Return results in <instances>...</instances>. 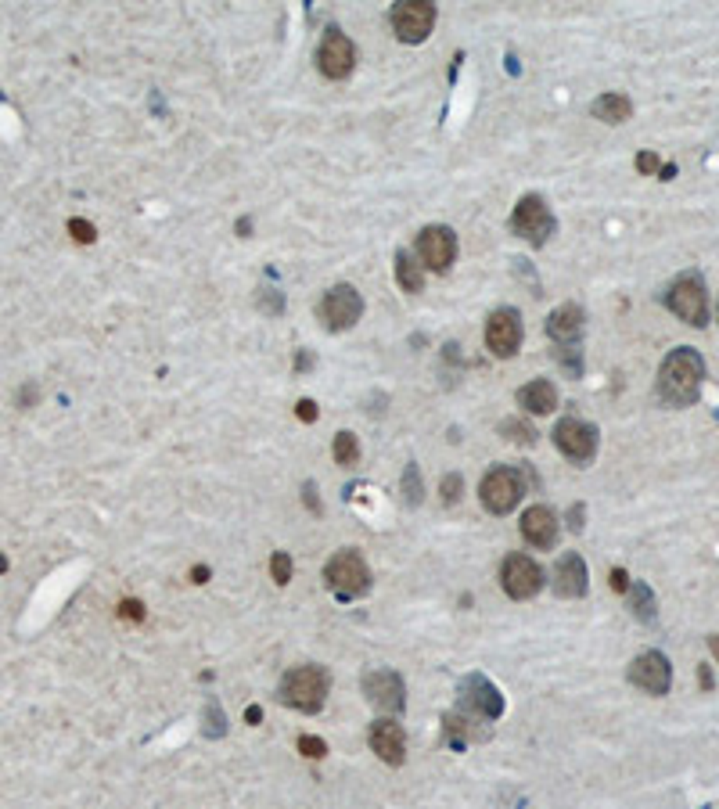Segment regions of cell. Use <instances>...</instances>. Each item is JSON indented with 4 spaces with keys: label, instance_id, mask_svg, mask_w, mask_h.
<instances>
[{
    "label": "cell",
    "instance_id": "cell-30",
    "mask_svg": "<svg viewBox=\"0 0 719 809\" xmlns=\"http://www.w3.org/2000/svg\"><path fill=\"white\" fill-rule=\"evenodd\" d=\"M270 576H274L277 586H285V583L292 579V558H288L285 551H277L274 558H270Z\"/></svg>",
    "mask_w": 719,
    "mask_h": 809
},
{
    "label": "cell",
    "instance_id": "cell-34",
    "mask_svg": "<svg viewBox=\"0 0 719 809\" xmlns=\"http://www.w3.org/2000/svg\"><path fill=\"white\" fill-rule=\"evenodd\" d=\"M637 169H641L644 176H651V173L662 169V158H658L655 151H641V155H637Z\"/></svg>",
    "mask_w": 719,
    "mask_h": 809
},
{
    "label": "cell",
    "instance_id": "cell-17",
    "mask_svg": "<svg viewBox=\"0 0 719 809\" xmlns=\"http://www.w3.org/2000/svg\"><path fill=\"white\" fill-rule=\"evenodd\" d=\"M558 532H561V521L547 504H536L521 514V539L536 551H551L558 544Z\"/></svg>",
    "mask_w": 719,
    "mask_h": 809
},
{
    "label": "cell",
    "instance_id": "cell-2",
    "mask_svg": "<svg viewBox=\"0 0 719 809\" xmlns=\"http://www.w3.org/2000/svg\"><path fill=\"white\" fill-rule=\"evenodd\" d=\"M331 691V673L324 666H295L285 673L277 698L295 712H320Z\"/></svg>",
    "mask_w": 719,
    "mask_h": 809
},
{
    "label": "cell",
    "instance_id": "cell-6",
    "mask_svg": "<svg viewBox=\"0 0 719 809\" xmlns=\"http://www.w3.org/2000/svg\"><path fill=\"white\" fill-rule=\"evenodd\" d=\"M597 428L583 417H561L554 424V446L572 464H590L597 457Z\"/></svg>",
    "mask_w": 719,
    "mask_h": 809
},
{
    "label": "cell",
    "instance_id": "cell-25",
    "mask_svg": "<svg viewBox=\"0 0 719 809\" xmlns=\"http://www.w3.org/2000/svg\"><path fill=\"white\" fill-rule=\"evenodd\" d=\"M626 601H629V611H633L641 622L651 626L658 619V604H655V594H651L648 583H633V586H629V594H626Z\"/></svg>",
    "mask_w": 719,
    "mask_h": 809
},
{
    "label": "cell",
    "instance_id": "cell-27",
    "mask_svg": "<svg viewBox=\"0 0 719 809\" xmlns=\"http://www.w3.org/2000/svg\"><path fill=\"white\" fill-rule=\"evenodd\" d=\"M421 497H424V486H421V472H417V464L410 461V464L403 468V500H407L410 507H417V504H421Z\"/></svg>",
    "mask_w": 719,
    "mask_h": 809
},
{
    "label": "cell",
    "instance_id": "cell-44",
    "mask_svg": "<svg viewBox=\"0 0 719 809\" xmlns=\"http://www.w3.org/2000/svg\"><path fill=\"white\" fill-rule=\"evenodd\" d=\"M708 651H712V658L719 662V634H712V637H708Z\"/></svg>",
    "mask_w": 719,
    "mask_h": 809
},
{
    "label": "cell",
    "instance_id": "cell-21",
    "mask_svg": "<svg viewBox=\"0 0 719 809\" xmlns=\"http://www.w3.org/2000/svg\"><path fill=\"white\" fill-rule=\"evenodd\" d=\"M518 407H521L525 414H536V417L554 414V407H558V389H554V382L536 378V382L521 385V389H518Z\"/></svg>",
    "mask_w": 719,
    "mask_h": 809
},
{
    "label": "cell",
    "instance_id": "cell-7",
    "mask_svg": "<svg viewBox=\"0 0 719 809\" xmlns=\"http://www.w3.org/2000/svg\"><path fill=\"white\" fill-rule=\"evenodd\" d=\"M511 230L532 245H544L551 234H554V213L547 209V202L539 195H525L518 205H514V216H511Z\"/></svg>",
    "mask_w": 719,
    "mask_h": 809
},
{
    "label": "cell",
    "instance_id": "cell-4",
    "mask_svg": "<svg viewBox=\"0 0 719 809\" xmlns=\"http://www.w3.org/2000/svg\"><path fill=\"white\" fill-rule=\"evenodd\" d=\"M324 579H327V590L338 601H356L371 590V569L356 551H338L324 565Z\"/></svg>",
    "mask_w": 719,
    "mask_h": 809
},
{
    "label": "cell",
    "instance_id": "cell-18",
    "mask_svg": "<svg viewBox=\"0 0 719 809\" xmlns=\"http://www.w3.org/2000/svg\"><path fill=\"white\" fill-rule=\"evenodd\" d=\"M590 590V576H586V565L576 551L561 554L554 561V594L558 597H586Z\"/></svg>",
    "mask_w": 719,
    "mask_h": 809
},
{
    "label": "cell",
    "instance_id": "cell-35",
    "mask_svg": "<svg viewBox=\"0 0 719 809\" xmlns=\"http://www.w3.org/2000/svg\"><path fill=\"white\" fill-rule=\"evenodd\" d=\"M608 579H611V590H615V594H629V586H633V579H629L626 569H611Z\"/></svg>",
    "mask_w": 719,
    "mask_h": 809
},
{
    "label": "cell",
    "instance_id": "cell-36",
    "mask_svg": "<svg viewBox=\"0 0 719 809\" xmlns=\"http://www.w3.org/2000/svg\"><path fill=\"white\" fill-rule=\"evenodd\" d=\"M36 403H40V389H36L33 382H26V385H22V392H19V407H22V410H29V407H36Z\"/></svg>",
    "mask_w": 719,
    "mask_h": 809
},
{
    "label": "cell",
    "instance_id": "cell-20",
    "mask_svg": "<svg viewBox=\"0 0 719 809\" xmlns=\"http://www.w3.org/2000/svg\"><path fill=\"white\" fill-rule=\"evenodd\" d=\"M583 327H586V313H583V306H576V302H565V306H558V310L547 317V335H551L558 345L579 342Z\"/></svg>",
    "mask_w": 719,
    "mask_h": 809
},
{
    "label": "cell",
    "instance_id": "cell-14",
    "mask_svg": "<svg viewBox=\"0 0 719 809\" xmlns=\"http://www.w3.org/2000/svg\"><path fill=\"white\" fill-rule=\"evenodd\" d=\"M317 65H320V72L327 76V79H345L349 72H352V65H356V47H352V40L342 33V29H327L324 33V40H320V47H317Z\"/></svg>",
    "mask_w": 719,
    "mask_h": 809
},
{
    "label": "cell",
    "instance_id": "cell-37",
    "mask_svg": "<svg viewBox=\"0 0 719 809\" xmlns=\"http://www.w3.org/2000/svg\"><path fill=\"white\" fill-rule=\"evenodd\" d=\"M302 504L313 511V514H320V497H317V482H306L302 486Z\"/></svg>",
    "mask_w": 719,
    "mask_h": 809
},
{
    "label": "cell",
    "instance_id": "cell-38",
    "mask_svg": "<svg viewBox=\"0 0 719 809\" xmlns=\"http://www.w3.org/2000/svg\"><path fill=\"white\" fill-rule=\"evenodd\" d=\"M295 414H299V421H317V403L313 400H299Z\"/></svg>",
    "mask_w": 719,
    "mask_h": 809
},
{
    "label": "cell",
    "instance_id": "cell-24",
    "mask_svg": "<svg viewBox=\"0 0 719 809\" xmlns=\"http://www.w3.org/2000/svg\"><path fill=\"white\" fill-rule=\"evenodd\" d=\"M396 281H399V288H403V292H410V295H417V292L424 288V270H421V259H414L407 248H403V252H396Z\"/></svg>",
    "mask_w": 719,
    "mask_h": 809
},
{
    "label": "cell",
    "instance_id": "cell-42",
    "mask_svg": "<svg viewBox=\"0 0 719 809\" xmlns=\"http://www.w3.org/2000/svg\"><path fill=\"white\" fill-rule=\"evenodd\" d=\"M191 583H198V586L209 583V565H195V569H191Z\"/></svg>",
    "mask_w": 719,
    "mask_h": 809
},
{
    "label": "cell",
    "instance_id": "cell-32",
    "mask_svg": "<svg viewBox=\"0 0 719 809\" xmlns=\"http://www.w3.org/2000/svg\"><path fill=\"white\" fill-rule=\"evenodd\" d=\"M299 752H302L306 759H324V755H327V745H324L320 738H313V734H302V738H299Z\"/></svg>",
    "mask_w": 719,
    "mask_h": 809
},
{
    "label": "cell",
    "instance_id": "cell-13",
    "mask_svg": "<svg viewBox=\"0 0 719 809\" xmlns=\"http://www.w3.org/2000/svg\"><path fill=\"white\" fill-rule=\"evenodd\" d=\"M392 29L403 44H421L428 40L432 26H435V4H424V0H403V4L392 8Z\"/></svg>",
    "mask_w": 719,
    "mask_h": 809
},
{
    "label": "cell",
    "instance_id": "cell-1",
    "mask_svg": "<svg viewBox=\"0 0 719 809\" xmlns=\"http://www.w3.org/2000/svg\"><path fill=\"white\" fill-rule=\"evenodd\" d=\"M701 385H705V356L690 345H676L658 367V382H655V392L666 407H694L698 396H701Z\"/></svg>",
    "mask_w": 719,
    "mask_h": 809
},
{
    "label": "cell",
    "instance_id": "cell-10",
    "mask_svg": "<svg viewBox=\"0 0 719 809\" xmlns=\"http://www.w3.org/2000/svg\"><path fill=\"white\" fill-rule=\"evenodd\" d=\"M360 317H364V299L352 285H335L327 288L324 302H320V320L327 331H349Z\"/></svg>",
    "mask_w": 719,
    "mask_h": 809
},
{
    "label": "cell",
    "instance_id": "cell-31",
    "mask_svg": "<svg viewBox=\"0 0 719 809\" xmlns=\"http://www.w3.org/2000/svg\"><path fill=\"white\" fill-rule=\"evenodd\" d=\"M227 727H223V708L209 698V705H205V734L209 738H216V734H223Z\"/></svg>",
    "mask_w": 719,
    "mask_h": 809
},
{
    "label": "cell",
    "instance_id": "cell-9",
    "mask_svg": "<svg viewBox=\"0 0 719 809\" xmlns=\"http://www.w3.org/2000/svg\"><path fill=\"white\" fill-rule=\"evenodd\" d=\"M500 586L514 601H529L544 586V569H539L529 554H507L500 565Z\"/></svg>",
    "mask_w": 719,
    "mask_h": 809
},
{
    "label": "cell",
    "instance_id": "cell-28",
    "mask_svg": "<svg viewBox=\"0 0 719 809\" xmlns=\"http://www.w3.org/2000/svg\"><path fill=\"white\" fill-rule=\"evenodd\" d=\"M500 432H504V439H511V442H518V446H532V442H536V432H532L525 421H504Z\"/></svg>",
    "mask_w": 719,
    "mask_h": 809
},
{
    "label": "cell",
    "instance_id": "cell-19",
    "mask_svg": "<svg viewBox=\"0 0 719 809\" xmlns=\"http://www.w3.org/2000/svg\"><path fill=\"white\" fill-rule=\"evenodd\" d=\"M371 748L382 763L389 766H399L407 759V734L399 723H392V719H378V723H371Z\"/></svg>",
    "mask_w": 719,
    "mask_h": 809
},
{
    "label": "cell",
    "instance_id": "cell-33",
    "mask_svg": "<svg viewBox=\"0 0 719 809\" xmlns=\"http://www.w3.org/2000/svg\"><path fill=\"white\" fill-rule=\"evenodd\" d=\"M461 486H464V479H461L457 472L446 475L442 486H439V489H442V504H457V500H461Z\"/></svg>",
    "mask_w": 719,
    "mask_h": 809
},
{
    "label": "cell",
    "instance_id": "cell-45",
    "mask_svg": "<svg viewBox=\"0 0 719 809\" xmlns=\"http://www.w3.org/2000/svg\"><path fill=\"white\" fill-rule=\"evenodd\" d=\"M658 176H662V180H673V176H676V166H673V162H669V166H662V169H658Z\"/></svg>",
    "mask_w": 719,
    "mask_h": 809
},
{
    "label": "cell",
    "instance_id": "cell-8",
    "mask_svg": "<svg viewBox=\"0 0 719 809\" xmlns=\"http://www.w3.org/2000/svg\"><path fill=\"white\" fill-rule=\"evenodd\" d=\"M626 676H629V683L641 687L651 698H662L673 687V666H669V658L662 651H641L633 662H629Z\"/></svg>",
    "mask_w": 719,
    "mask_h": 809
},
{
    "label": "cell",
    "instance_id": "cell-22",
    "mask_svg": "<svg viewBox=\"0 0 719 809\" xmlns=\"http://www.w3.org/2000/svg\"><path fill=\"white\" fill-rule=\"evenodd\" d=\"M479 723H482V719H471V716H464V712H457V716H442L446 745L461 752L468 741H486V738H489V727H479Z\"/></svg>",
    "mask_w": 719,
    "mask_h": 809
},
{
    "label": "cell",
    "instance_id": "cell-15",
    "mask_svg": "<svg viewBox=\"0 0 719 809\" xmlns=\"http://www.w3.org/2000/svg\"><path fill=\"white\" fill-rule=\"evenodd\" d=\"M521 317L518 310H493L489 320H486V349L500 360L514 356L521 349Z\"/></svg>",
    "mask_w": 719,
    "mask_h": 809
},
{
    "label": "cell",
    "instance_id": "cell-12",
    "mask_svg": "<svg viewBox=\"0 0 719 809\" xmlns=\"http://www.w3.org/2000/svg\"><path fill=\"white\" fill-rule=\"evenodd\" d=\"M461 712L464 716H471V719H496L500 712H504V698H500V691L482 676V673H471V676H464V683H461Z\"/></svg>",
    "mask_w": 719,
    "mask_h": 809
},
{
    "label": "cell",
    "instance_id": "cell-43",
    "mask_svg": "<svg viewBox=\"0 0 719 809\" xmlns=\"http://www.w3.org/2000/svg\"><path fill=\"white\" fill-rule=\"evenodd\" d=\"M259 719H262V708H259V705H248V708H245V723H252V727H255Z\"/></svg>",
    "mask_w": 719,
    "mask_h": 809
},
{
    "label": "cell",
    "instance_id": "cell-46",
    "mask_svg": "<svg viewBox=\"0 0 719 809\" xmlns=\"http://www.w3.org/2000/svg\"><path fill=\"white\" fill-rule=\"evenodd\" d=\"M8 569H11V558H8L4 551H0V576H8Z\"/></svg>",
    "mask_w": 719,
    "mask_h": 809
},
{
    "label": "cell",
    "instance_id": "cell-41",
    "mask_svg": "<svg viewBox=\"0 0 719 809\" xmlns=\"http://www.w3.org/2000/svg\"><path fill=\"white\" fill-rule=\"evenodd\" d=\"M698 683H701V691H712L715 687V676H712L708 666H698Z\"/></svg>",
    "mask_w": 719,
    "mask_h": 809
},
{
    "label": "cell",
    "instance_id": "cell-47",
    "mask_svg": "<svg viewBox=\"0 0 719 809\" xmlns=\"http://www.w3.org/2000/svg\"><path fill=\"white\" fill-rule=\"evenodd\" d=\"M248 230H252V223L241 216V220H238V234H241V238H248Z\"/></svg>",
    "mask_w": 719,
    "mask_h": 809
},
{
    "label": "cell",
    "instance_id": "cell-23",
    "mask_svg": "<svg viewBox=\"0 0 719 809\" xmlns=\"http://www.w3.org/2000/svg\"><path fill=\"white\" fill-rule=\"evenodd\" d=\"M590 112H593V119H601L608 126H618V123H626L629 116H633V101H629L626 94H601L590 105Z\"/></svg>",
    "mask_w": 719,
    "mask_h": 809
},
{
    "label": "cell",
    "instance_id": "cell-40",
    "mask_svg": "<svg viewBox=\"0 0 719 809\" xmlns=\"http://www.w3.org/2000/svg\"><path fill=\"white\" fill-rule=\"evenodd\" d=\"M583 514H586L583 504H576V507L568 511V529H572V532H583Z\"/></svg>",
    "mask_w": 719,
    "mask_h": 809
},
{
    "label": "cell",
    "instance_id": "cell-29",
    "mask_svg": "<svg viewBox=\"0 0 719 809\" xmlns=\"http://www.w3.org/2000/svg\"><path fill=\"white\" fill-rule=\"evenodd\" d=\"M68 234H72V241H79V245H94V241H98L94 223H90V220H79V216L68 220Z\"/></svg>",
    "mask_w": 719,
    "mask_h": 809
},
{
    "label": "cell",
    "instance_id": "cell-5",
    "mask_svg": "<svg viewBox=\"0 0 719 809\" xmlns=\"http://www.w3.org/2000/svg\"><path fill=\"white\" fill-rule=\"evenodd\" d=\"M525 497V479L518 468H507V464H496L486 472L482 486H479V500L489 514H507L518 507V500Z\"/></svg>",
    "mask_w": 719,
    "mask_h": 809
},
{
    "label": "cell",
    "instance_id": "cell-39",
    "mask_svg": "<svg viewBox=\"0 0 719 809\" xmlns=\"http://www.w3.org/2000/svg\"><path fill=\"white\" fill-rule=\"evenodd\" d=\"M123 619L141 622V619H144V604H141V601H123Z\"/></svg>",
    "mask_w": 719,
    "mask_h": 809
},
{
    "label": "cell",
    "instance_id": "cell-3",
    "mask_svg": "<svg viewBox=\"0 0 719 809\" xmlns=\"http://www.w3.org/2000/svg\"><path fill=\"white\" fill-rule=\"evenodd\" d=\"M666 306L690 327H705L708 324V288H705V278L698 274V270H687V274H680L666 288Z\"/></svg>",
    "mask_w": 719,
    "mask_h": 809
},
{
    "label": "cell",
    "instance_id": "cell-48",
    "mask_svg": "<svg viewBox=\"0 0 719 809\" xmlns=\"http://www.w3.org/2000/svg\"><path fill=\"white\" fill-rule=\"evenodd\" d=\"M715 313H719V310H715Z\"/></svg>",
    "mask_w": 719,
    "mask_h": 809
},
{
    "label": "cell",
    "instance_id": "cell-11",
    "mask_svg": "<svg viewBox=\"0 0 719 809\" xmlns=\"http://www.w3.org/2000/svg\"><path fill=\"white\" fill-rule=\"evenodd\" d=\"M417 259L428 270H435V274H446V270L454 266V259H457V234L449 227H442V223L424 227L417 234Z\"/></svg>",
    "mask_w": 719,
    "mask_h": 809
},
{
    "label": "cell",
    "instance_id": "cell-26",
    "mask_svg": "<svg viewBox=\"0 0 719 809\" xmlns=\"http://www.w3.org/2000/svg\"><path fill=\"white\" fill-rule=\"evenodd\" d=\"M331 454H335V464L342 468H352L360 461V439L352 432H338L335 442H331Z\"/></svg>",
    "mask_w": 719,
    "mask_h": 809
},
{
    "label": "cell",
    "instance_id": "cell-16",
    "mask_svg": "<svg viewBox=\"0 0 719 809\" xmlns=\"http://www.w3.org/2000/svg\"><path fill=\"white\" fill-rule=\"evenodd\" d=\"M364 694L374 708L389 712V716H399L403 705H407V687H403V676L392 673V669H374L364 676Z\"/></svg>",
    "mask_w": 719,
    "mask_h": 809
}]
</instances>
